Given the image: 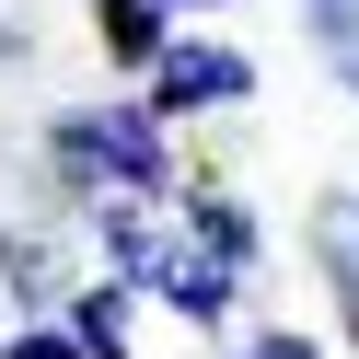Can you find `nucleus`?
I'll return each instance as SVG.
<instances>
[{
  "instance_id": "f257e3e1",
  "label": "nucleus",
  "mask_w": 359,
  "mask_h": 359,
  "mask_svg": "<svg viewBox=\"0 0 359 359\" xmlns=\"http://www.w3.org/2000/svg\"><path fill=\"white\" fill-rule=\"evenodd\" d=\"M70 151H93V163H116V174H163V140H151L140 116H81Z\"/></svg>"
},
{
  "instance_id": "f03ea898",
  "label": "nucleus",
  "mask_w": 359,
  "mask_h": 359,
  "mask_svg": "<svg viewBox=\"0 0 359 359\" xmlns=\"http://www.w3.org/2000/svg\"><path fill=\"white\" fill-rule=\"evenodd\" d=\"M220 93H243V70H232L220 47H186V58L163 70V104H220Z\"/></svg>"
},
{
  "instance_id": "7ed1b4c3",
  "label": "nucleus",
  "mask_w": 359,
  "mask_h": 359,
  "mask_svg": "<svg viewBox=\"0 0 359 359\" xmlns=\"http://www.w3.org/2000/svg\"><path fill=\"white\" fill-rule=\"evenodd\" d=\"M325 266H336V302L359 325V197H325Z\"/></svg>"
},
{
  "instance_id": "20e7f679",
  "label": "nucleus",
  "mask_w": 359,
  "mask_h": 359,
  "mask_svg": "<svg viewBox=\"0 0 359 359\" xmlns=\"http://www.w3.org/2000/svg\"><path fill=\"white\" fill-rule=\"evenodd\" d=\"M104 47H116V58H151V47H163V0H104Z\"/></svg>"
},
{
  "instance_id": "39448f33",
  "label": "nucleus",
  "mask_w": 359,
  "mask_h": 359,
  "mask_svg": "<svg viewBox=\"0 0 359 359\" xmlns=\"http://www.w3.org/2000/svg\"><path fill=\"white\" fill-rule=\"evenodd\" d=\"M313 35H325V58L359 81V0H313Z\"/></svg>"
},
{
  "instance_id": "423d86ee",
  "label": "nucleus",
  "mask_w": 359,
  "mask_h": 359,
  "mask_svg": "<svg viewBox=\"0 0 359 359\" xmlns=\"http://www.w3.org/2000/svg\"><path fill=\"white\" fill-rule=\"evenodd\" d=\"M12 359H81V348H58V336H35V348H12Z\"/></svg>"
},
{
  "instance_id": "0eeeda50",
  "label": "nucleus",
  "mask_w": 359,
  "mask_h": 359,
  "mask_svg": "<svg viewBox=\"0 0 359 359\" xmlns=\"http://www.w3.org/2000/svg\"><path fill=\"white\" fill-rule=\"evenodd\" d=\"M255 359H313V348H302V336H278V348H255Z\"/></svg>"
}]
</instances>
